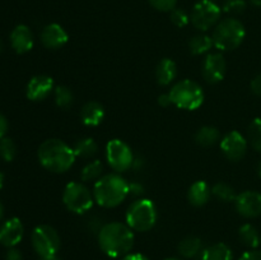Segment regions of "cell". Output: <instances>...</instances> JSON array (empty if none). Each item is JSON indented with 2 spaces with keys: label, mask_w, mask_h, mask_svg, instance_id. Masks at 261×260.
Here are the masks:
<instances>
[{
  "label": "cell",
  "mask_w": 261,
  "mask_h": 260,
  "mask_svg": "<svg viewBox=\"0 0 261 260\" xmlns=\"http://www.w3.org/2000/svg\"><path fill=\"white\" fill-rule=\"evenodd\" d=\"M98 244L107 256L124 257L134 246V233L127 224L111 222L99 229Z\"/></svg>",
  "instance_id": "cell-1"
},
{
  "label": "cell",
  "mask_w": 261,
  "mask_h": 260,
  "mask_svg": "<svg viewBox=\"0 0 261 260\" xmlns=\"http://www.w3.org/2000/svg\"><path fill=\"white\" fill-rule=\"evenodd\" d=\"M38 161L47 171L66 172L75 162V152L60 139H47L38 148Z\"/></svg>",
  "instance_id": "cell-2"
},
{
  "label": "cell",
  "mask_w": 261,
  "mask_h": 260,
  "mask_svg": "<svg viewBox=\"0 0 261 260\" xmlns=\"http://www.w3.org/2000/svg\"><path fill=\"white\" fill-rule=\"evenodd\" d=\"M129 195V184L117 173H109L96 181L93 198L103 208H115Z\"/></svg>",
  "instance_id": "cell-3"
},
{
  "label": "cell",
  "mask_w": 261,
  "mask_h": 260,
  "mask_svg": "<svg viewBox=\"0 0 261 260\" xmlns=\"http://www.w3.org/2000/svg\"><path fill=\"white\" fill-rule=\"evenodd\" d=\"M246 30L236 18H226L216 25L213 31V43L218 50L231 51L239 47L245 40Z\"/></svg>",
  "instance_id": "cell-4"
},
{
  "label": "cell",
  "mask_w": 261,
  "mask_h": 260,
  "mask_svg": "<svg viewBox=\"0 0 261 260\" xmlns=\"http://www.w3.org/2000/svg\"><path fill=\"white\" fill-rule=\"evenodd\" d=\"M157 218V206L150 199H138L126 212V224L134 231H149L154 227Z\"/></svg>",
  "instance_id": "cell-5"
},
{
  "label": "cell",
  "mask_w": 261,
  "mask_h": 260,
  "mask_svg": "<svg viewBox=\"0 0 261 260\" xmlns=\"http://www.w3.org/2000/svg\"><path fill=\"white\" fill-rule=\"evenodd\" d=\"M172 99V105L182 110L199 109L204 102V92L196 82L184 79L177 82L168 92Z\"/></svg>",
  "instance_id": "cell-6"
},
{
  "label": "cell",
  "mask_w": 261,
  "mask_h": 260,
  "mask_svg": "<svg viewBox=\"0 0 261 260\" xmlns=\"http://www.w3.org/2000/svg\"><path fill=\"white\" fill-rule=\"evenodd\" d=\"M32 245L35 251L42 259L56 257V254L60 250V237L54 227L42 224L33 229Z\"/></svg>",
  "instance_id": "cell-7"
},
{
  "label": "cell",
  "mask_w": 261,
  "mask_h": 260,
  "mask_svg": "<svg viewBox=\"0 0 261 260\" xmlns=\"http://www.w3.org/2000/svg\"><path fill=\"white\" fill-rule=\"evenodd\" d=\"M63 201L68 211L75 214H83L92 208L94 198L87 186L73 181L64 189Z\"/></svg>",
  "instance_id": "cell-8"
},
{
  "label": "cell",
  "mask_w": 261,
  "mask_h": 260,
  "mask_svg": "<svg viewBox=\"0 0 261 260\" xmlns=\"http://www.w3.org/2000/svg\"><path fill=\"white\" fill-rule=\"evenodd\" d=\"M222 15V8L213 0H200L194 5L190 14V20L194 27L199 31L211 30L219 23Z\"/></svg>",
  "instance_id": "cell-9"
},
{
  "label": "cell",
  "mask_w": 261,
  "mask_h": 260,
  "mask_svg": "<svg viewBox=\"0 0 261 260\" xmlns=\"http://www.w3.org/2000/svg\"><path fill=\"white\" fill-rule=\"evenodd\" d=\"M106 158L112 170L125 172L134 165V154L132 148L120 139H112L106 145Z\"/></svg>",
  "instance_id": "cell-10"
},
{
  "label": "cell",
  "mask_w": 261,
  "mask_h": 260,
  "mask_svg": "<svg viewBox=\"0 0 261 260\" xmlns=\"http://www.w3.org/2000/svg\"><path fill=\"white\" fill-rule=\"evenodd\" d=\"M221 149L228 160L237 162V161L242 160L244 155L246 154V138H245L241 133L236 132V130L229 132L228 134L224 135L223 139L221 140Z\"/></svg>",
  "instance_id": "cell-11"
},
{
  "label": "cell",
  "mask_w": 261,
  "mask_h": 260,
  "mask_svg": "<svg viewBox=\"0 0 261 260\" xmlns=\"http://www.w3.org/2000/svg\"><path fill=\"white\" fill-rule=\"evenodd\" d=\"M236 211L245 218H255L261 214V194L257 191H244L234 200Z\"/></svg>",
  "instance_id": "cell-12"
},
{
  "label": "cell",
  "mask_w": 261,
  "mask_h": 260,
  "mask_svg": "<svg viewBox=\"0 0 261 260\" xmlns=\"http://www.w3.org/2000/svg\"><path fill=\"white\" fill-rule=\"evenodd\" d=\"M227 71V63L226 59L222 54L214 53L209 54L205 58L203 63V69H201V73H203L204 79H205L208 83H218L222 79L224 78Z\"/></svg>",
  "instance_id": "cell-13"
},
{
  "label": "cell",
  "mask_w": 261,
  "mask_h": 260,
  "mask_svg": "<svg viewBox=\"0 0 261 260\" xmlns=\"http://www.w3.org/2000/svg\"><path fill=\"white\" fill-rule=\"evenodd\" d=\"M24 235V227L19 218H9L0 227V244L5 247H14L19 244Z\"/></svg>",
  "instance_id": "cell-14"
},
{
  "label": "cell",
  "mask_w": 261,
  "mask_h": 260,
  "mask_svg": "<svg viewBox=\"0 0 261 260\" xmlns=\"http://www.w3.org/2000/svg\"><path fill=\"white\" fill-rule=\"evenodd\" d=\"M54 88V79L48 75H36L28 82L25 94L31 101H42L47 98Z\"/></svg>",
  "instance_id": "cell-15"
},
{
  "label": "cell",
  "mask_w": 261,
  "mask_h": 260,
  "mask_svg": "<svg viewBox=\"0 0 261 260\" xmlns=\"http://www.w3.org/2000/svg\"><path fill=\"white\" fill-rule=\"evenodd\" d=\"M69 41V35L60 24L50 23L41 32V42L51 50H56L65 46Z\"/></svg>",
  "instance_id": "cell-16"
},
{
  "label": "cell",
  "mask_w": 261,
  "mask_h": 260,
  "mask_svg": "<svg viewBox=\"0 0 261 260\" xmlns=\"http://www.w3.org/2000/svg\"><path fill=\"white\" fill-rule=\"evenodd\" d=\"M10 45L18 54H25L32 50L35 45L32 31L24 24H19L10 33Z\"/></svg>",
  "instance_id": "cell-17"
},
{
  "label": "cell",
  "mask_w": 261,
  "mask_h": 260,
  "mask_svg": "<svg viewBox=\"0 0 261 260\" xmlns=\"http://www.w3.org/2000/svg\"><path fill=\"white\" fill-rule=\"evenodd\" d=\"M103 106L96 101L87 102L81 110V119L82 122L87 126H98L105 119Z\"/></svg>",
  "instance_id": "cell-18"
},
{
  "label": "cell",
  "mask_w": 261,
  "mask_h": 260,
  "mask_svg": "<svg viewBox=\"0 0 261 260\" xmlns=\"http://www.w3.org/2000/svg\"><path fill=\"white\" fill-rule=\"evenodd\" d=\"M212 196V189L205 181H196L190 186L188 191V199L191 205L203 206L209 201Z\"/></svg>",
  "instance_id": "cell-19"
},
{
  "label": "cell",
  "mask_w": 261,
  "mask_h": 260,
  "mask_svg": "<svg viewBox=\"0 0 261 260\" xmlns=\"http://www.w3.org/2000/svg\"><path fill=\"white\" fill-rule=\"evenodd\" d=\"M177 75V66L171 59H162L155 68V79L160 86H168Z\"/></svg>",
  "instance_id": "cell-20"
},
{
  "label": "cell",
  "mask_w": 261,
  "mask_h": 260,
  "mask_svg": "<svg viewBox=\"0 0 261 260\" xmlns=\"http://www.w3.org/2000/svg\"><path fill=\"white\" fill-rule=\"evenodd\" d=\"M232 250L223 242H218L201 251V260H232Z\"/></svg>",
  "instance_id": "cell-21"
},
{
  "label": "cell",
  "mask_w": 261,
  "mask_h": 260,
  "mask_svg": "<svg viewBox=\"0 0 261 260\" xmlns=\"http://www.w3.org/2000/svg\"><path fill=\"white\" fill-rule=\"evenodd\" d=\"M203 242L199 237L189 236L178 244V252L184 257H194L201 251Z\"/></svg>",
  "instance_id": "cell-22"
},
{
  "label": "cell",
  "mask_w": 261,
  "mask_h": 260,
  "mask_svg": "<svg viewBox=\"0 0 261 260\" xmlns=\"http://www.w3.org/2000/svg\"><path fill=\"white\" fill-rule=\"evenodd\" d=\"M221 138L218 129L213 126H203L196 132L195 142L201 147H212Z\"/></svg>",
  "instance_id": "cell-23"
},
{
  "label": "cell",
  "mask_w": 261,
  "mask_h": 260,
  "mask_svg": "<svg viewBox=\"0 0 261 260\" xmlns=\"http://www.w3.org/2000/svg\"><path fill=\"white\" fill-rule=\"evenodd\" d=\"M239 237L244 245H246L250 249H256L260 244V235L257 229L252 224L246 223L240 227Z\"/></svg>",
  "instance_id": "cell-24"
},
{
  "label": "cell",
  "mask_w": 261,
  "mask_h": 260,
  "mask_svg": "<svg viewBox=\"0 0 261 260\" xmlns=\"http://www.w3.org/2000/svg\"><path fill=\"white\" fill-rule=\"evenodd\" d=\"M213 46V38L208 35H203V33L191 37L190 42H189V48L194 55H203V54L208 53Z\"/></svg>",
  "instance_id": "cell-25"
},
{
  "label": "cell",
  "mask_w": 261,
  "mask_h": 260,
  "mask_svg": "<svg viewBox=\"0 0 261 260\" xmlns=\"http://www.w3.org/2000/svg\"><path fill=\"white\" fill-rule=\"evenodd\" d=\"M73 149L75 152L76 157L89 158L96 154L97 150H98V145L92 138H83V139H79L75 143Z\"/></svg>",
  "instance_id": "cell-26"
},
{
  "label": "cell",
  "mask_w": 261,
  "mask_h": 260,
  "mask_svg": "<svg viewBox=\"0 0 261 260\" xmlns=\"http://www.w3.org/2000/svg\"><path fill=\"white\" fill-rule=\"evenodd\" d=\"M103 172V165L101 161L94 160L92 162L87 163L81 172V178L83 181H93L98 180Z\"/></svg>",
  "instance_id": "cell-27"
},
{
  "label": "cell",
  "mask_w": 261,
  "mask_h": 260,
  "mask_svg": "<svg viewBox=\"0 0 261 260\" xmlns=\"http://www.w3.org/2000/svg\"><path fill=\"white\" fill-rule=\"evenodd\" d=\"M212 194H213L217 199H219L221 201H226V203L236 200L234 189L226 183H217L216 185L212 188Z\"/></svg>",
  "instance_id": "cell-28"
},
{
  "label": "cell",
  "mask_w": 261,
  "mask_h": 260,
  "mask_svg": "<svg viewBox=\"0 0 261 260\" xmlns=\"http://www.w3.org/2000/svg\"><path fill=\"white\" fill-rule=\"evenodd\" d=\"M247 139L251 147L257 152H261V119L252 120L247 130Z\"/></svg>",
  "instance_id": "cell-29"
},
{
  "label": "cell",
  "mask_w": 261,
  "mask_h": 260,
  "mask_svg": "<svg viewBox=\"0 0 261 260\" xmlns=\"http://www.w3.org/2000/svg\"><path fill=\"white\" fill-rule=\"evenodd\" d=\"M74 96L70 89L65 86L55 87V102L60 109H69L73 105Z\"/></svg>",
  "instance_id": "cell-30"
},
{
  "label": "cell",
  "mask_w": 261,
  "mask_h": 260,
  "mask_svg": "<svg viewBox=\"0 0 261 260\" xmlns=\"http://www.w3.org/2000/svg\"><path fill=\"white\" fill-rule=\"evenodd\" d=\"M15 154H17V147L15 143L13 142L10 138H3L0 139V157L5 161V162H12L14 160Z\"/></svg>",
  "instance_id": "cell-31"
},
{
  "label": "cell",
  "mask_w": 261,
  "mask_h": 260,
  "mask_svg": "<svg viewBox=\"0 0 261 260\" xmlns=\"http://www.w3.org/2000/svg\"><path fill=\"white\" fill-rule=\"evenodd\" d=\"M222 10L227 14H242L246 10V2L245 0H226L223 7H222Z\"/></svg>",
  "instance_id": "cell-32"
},
{
  "label": "cell",
  "mask_w": 261,
  "mask_h": 260,
  "mask_svg": "<svg viewBox=\"0 0 261 260\" xmlns=\"http://www.w3.org/2000/svg\"><path fill=\"white\" fill-rule=\"evenodd\" d=\"M171 22L176 25V27H186L190 22V15L185 12L184 9H178V8H175V9L171 12Z\"/></svg>",
  "instance_id": "cell-33"
},
{
  "label": "cell",
  "mask_w": 261,
  "mask_h": 260,
  "mask_svg": "<svg viewBox=\"0 0 261 260\" xmlns=\"http://www.w3.org/2000/svg\"><path fill=\"white\" fill-rule=\"evenodd\" d=\"M148 2L160 12H172L177 4V0H148Z\"/></svg>",
  "instance_id": "cell-34"
},
{
  "label": "cell",
  "mask_w": 261,
  "mask_h": 260,
  "mask_svg": "<svg viewBox=\"0 0 261 260\" xmlns=\"http://www.w3.org/2000/svg\"><path fill=\"white\" fill-rule=\"evenodd\" d=\"M5 260H23L22 252L15 247H10L5 255Z\"/></svg>",
  "instance_id": "cell-35"
},
{
  "label": "cell",
  "mask_w": 261,
  "mask_h": 260,
  "mask_svg": "<svg viewBox=\"0 0 261 260\" xmlns=\"http://www.w3.org/2000/svg\"><path fill=\"white\" fill-rule=\"evenodd\" d=\"M251 91L254 92L256 96H261V73L257 74V75L251 81Z\"/></svg>",
  "instance_id": "cell-36"
},
{
  "label": "cell",
  "mask_w": 261,
  "mask_h": 260,
  "mask_svg": "<svg viewBox=\"0 0 261 260\" xmlns=\"http://www.w3.org/2000/svg\"><path fill=\"white\" fill-rule=\"evenodd\" d=\"M240 260H261V251L257 250H251V251H247L240 257Z\"/></svg>",
  "instance_id": "cell-37"
},
{
  "label": "cell",
  "mask_w": 261,
  "mask_h": 260,
  "mask_svg": "<svg viewBox=\"0 0 261 260\" xmlns=\"http://www.w3.org/2000/svg\"><path fill=\"white\" fill-rule=\"evenodd\" d=\"M143 191H144V188L140 184H129V194H132V195H140V194H143Z\"/></svg>",
  "instance_id": "cell-38"
},
{
  "label": "cell",
  "mask_w": 261,
  "mask_h": 260,
  "mask_svg": "<svg viewBox=\"0 0 261 260\" xmlns=\"http://www.w3.org/2000/svg\"><path fill=\"white\" fill-rule=\"evenodd\" d=\"M8 132V120L3 114H0V139L5 138Z\"/></svg>",
  "instance_id": "cell-39"
},
{
  "label": "cell",
  "mask_w": 261,
  "mask_h": 260,
  "mask_svg": "<svg viewBox=\"0 0 261 260\" xmlns=\"http://www.w3.org/2000/svg\"><path fill=\"white\" fill-rule=\"evenodd\" d=\"M158 103H160L162 107H168L170 105H172V99H171L170 93L161 94V96L158 97Z\"/></svg>",
  "instance_id": "cell-40"
},
{
  "label": "cell",
  "mask_w": 261,
  "mask_h": 260,
  "mask_svg": "<svg viewBox=\"0 0 261 260\" xmlns=\"http://www.w3.org/2000/svg\"><path fill=\"white\" fill-rule=\"evenodd\" d=\"M121 260H149V259L142 254H127L126 256L122 257Z\"/></svg>",
  "instance_id": "cell-41"
},
{
  "label": "cell",
  "mask_w": 261,
  "mask_h": 260,
  "mask_svg": "<svg viewBox=\"0 0 261 260\" xmlns=\"http://www.w3.org/2000/svg\"><path fill=\"white\" fill-rule=\"evenodd\" d=\"M3 216H4V205H3L2 201H0V221H2Z\"/></svg>",
  "instance_id": "cell-42"
},
{
  "label": "cell",
  "mask_w": 261,
  "mask_h": 260,
  "mask_svg": "<svg viewBox=\"0 0 261 260\" xmlns=\"http://www.w3.org/2000/svg\"><path fill=\"white\" fill-rule=\"evenodd\" d=\"M3 185H4V175H3V173L0 172V190H2Z\"/></svg>",
  "instance_id": "cell-43"
},
{
  "label": "cell",
  "mask_w": 261,
  "mask_h": 260,
  "mask_svg": "<svg viewBox=\"0 0 261 260\" xmlns=\"http://www.w3.org/2000/svg\"><path fill=\"white\" fill-rule=\"evenodd\" d=\"M250 2L254 5H256V7H261V0H250Z\"/></svg>",
  "instance_id": "cell-44"
},
{
  "label": "cell",
  "mask_w": 261,
  "mask_h": 260,
  "mask_svg": "<svg viewBox=\"0 0 261 260\" xmlns=\"http://www.w3.org/2000/svg\"><path fill=\"white\" fill-rule=\"evenodd\" d=\"M257 173H259V176L261 177V162L259 163V167H257Z\"/></svg>",
  "instance_id": "cell-45"
},
{
  "label": "cell",
  "mask_w": 261,
  "mask_h": 260,
  "mask_svg": "<svg viewBox=\"0 0 261 260\" xmlns=\"http://www.w3.org/2000/svg\"><path fill=\"white\" fill-rule=\"evenodd\" d=\"M165 260H181V259H178V257H167V259Z\"/></svg>",
  "instance_id": "cell-46"
},
{
  "label": "cell",
  "mask_w": 261,
  "mask_h": 260,
  "mask_svg": "<svg viewBox=\"0 0 261 260\" xmlns=\"http://www.w3.org/2000/svg\"><path fill=\"white\" fill-rule=\"evenodd\" d=\"M42 260H58L56 257H50V259H42Z\"/></svg>",
  "instance_id": "cell-47"
},
{
  "label": "cell",
  "mask_w": 261,
  "mask_h": 260,
  "mask_svg": "<svg viewBox=\"0 0 261 260\" xmlns=\"http://www.w3.org/2000/svg\"><path fill=\"white\" fill-rule=\"evenodd\" d=\"M0 51H2V42H0Z\"/></svg>",
  "instance_id": "cell-48"
}]
</instances>
